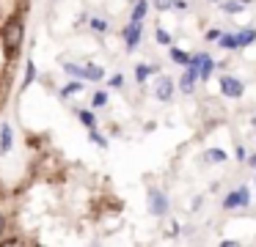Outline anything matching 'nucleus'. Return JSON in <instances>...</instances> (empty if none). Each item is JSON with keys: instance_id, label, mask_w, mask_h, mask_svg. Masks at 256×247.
<instances>
[{"instance_id": "nucleus-1", "label": "nucleus", "mask_w": 256, "mask_h": 247, "mask_svg": "<svg viewBox=\"0 0 256 247\" xmlns=\"http://www.w3.org/2000/svg\"><path fill=\"white\" fill-rule=\"evenodd\" d=\"M25 41V19L22 16H12L3 22L0 27V47L6 52V58H17V52L22 49Z\"/></svg>"}, {"instance_id": "nucleus-2", "label": "nucleus", "mask_w": 256, "mask_h": 247, "mask_svg": "<svg viewBox=\"0 0 256 247\" xmlns=\"http://www.w3.org/2000/svg\"><path fill=\"white\" fill-rule=\"evenodd\" d=\"M248 203H250L248 184H240L237 190H232L226 198H223V209H226V212H232V209H245Z\"/></svg>"}, {"instance_id": "nucleus-3", "label": "nucleus", "mask_w": 256, "mask_h": 247, "mask_svg": "<svg viewBox=\"0 0 256 247\" xmlns=\"http://www.w3.org/2000/svg\"><path fill=\"white\" fill-rule=\"evenodd\" d=\"M146 198H149V212L154 214V217H166L168 214V195L166 192H162L160 187H149Z\"/></svg>"}, {"instance_id": "nucleus-4", "label": "nucleus", "mask_w": 256, "mask_h": 247, "mask_svg": "<svg viewBox=\"0 0 256 247\" xmlns=\"http://www.w3.org/2000/svg\"><path fill=\"white\" fill-rule=\"evenodd\" d=\"M196 82H198V63L190 58V63L184 66V74L179 77V91H182V93H193L196 91Z\"/></svg>"}, {"instance_id": "nucleus-5", "label": "nucleus", "mask_w": 256, "mask_h": 247, "mask_svg": "<svg viewBox=\"0 0 256 247\" xmlns=\"http://www.w3.org/2000/svg\"><path fill=\"white\" fill-rule=\"evenodd\" d=\"M122 38H124V47L127 49H135L140 44V38H144V22L130 19V25H124V30H122Z\"/></svg>"}, {"instance_id": "nucleus-6", "label": "nucleus", "mask_w": 256, "mask_h": 247, "mask_svg": "<svg viewBox=\"0 0 256 247\" xmlns=\"http://www.w3.org/2000/svg\"><path fill=\"white\" fill-rule=\"evenodd\" d=\"M220 93L226 99H242V93H245V85H242V80H237V77H220Z\"/></svg>"}, {"instance_id": "nucleus-7", "label": "nucleus", "mask_w": 256, "mask_h": 247, "mask_svg": "<svg viewBox=\"0 0 256 247\" xmlns=\"http://www.w3.org/2000/svg\"><path fill=\"white\" fill-rule=\"evenodd\" d=\"M174 91H176V85H174V77L162 74L160 80H157V85H154V99L168 102V99H174Z\"/></svg>"}, {"instance_id": "nucleus-8", "label": "nucleus", "mask_w": 256, "mask_h": 247, "mask_svg": "<svg viewBox=\"0 0 256 247\" xmlns=\"http://www.w3.org/2000/svg\"><path fill=\"white\" fill-rule=\"evenodd\" d=\"M190 58L198 63V80H210V74L215 71V60H212L206 52H196V55H190Z\"/></svg>"}, {"instance_id": "nucleus-9", "label": "nucleus", "mask_w": 256, "mask_h": 247, "mask_svg": "<svg viewBox=\"0 0 256 247\" xmlns=\"http://www.w3.org/2000/svg\"><path fill=\"white\" fill-rule=\"evenodd\" d=\"M14 146V132L12 124H0V154H8Z\"/></svg>"}, {"instance_id": "nucleus-10", "label": "nucleus", "mask_w": 256, "mask_h": 247, "mask_svg": "<svg viewBox=\"0 0 256 247\" xmlns=\"http://www.w3.org/2000/svg\"><path fill=\"white\" fill-rule=\"evenodd\" d=\"M149 5H152V0H135L132 11H130V19H132V22H144L146 14H149Z\"/></svg>"}, {"instance_id": "nucleus-11", "label": "nucleus", "mask_w": 256, "mask_h": 247, "mask_svg": "<svg viewBox=\"0 0 256 247\" xmlns=\"http://www.w3.org/2000/svg\"><path fill=\"white\" fill-rule=\"evenodd\" d=\"M36 74H39V71H36V63H34V60H25V77H22V91H28V88L30 85H34V82H36Z\"/></svg>"}, {"instance_id": "nucleus-12", "label": "nucleus", "mask_w": 256, "mask_h": 247, "mask_svg": "<svg viewBox=\"0 0 256 247\" xmlns=\"http://www.w3.org/2000/svg\"><path fill=\"white\" fill-rule=\"evenodd\" d=\"M61 66H64V71H66L69 77H74V80H86V66H78V63H72V60H61Z\"/></svg>"}, {"instance_id": "nucleus-13", "label": "nucleus", "mask_w": 256, "mask_h": 247, "mask_svg": "<svg viewBox=\"0 0 256 247\" xmlns=\"http://www.w3.org/2000/svg\"><path fill=\"white\" fill-rule=\"evenodd\" d=\"M83 66H86V80H91V82L105 80V69L100 63H83Z\"/></svg>"}, {"instance_id": "nucleus-14", "label": "nucleus", "mask_w": 256, "mask_h": 247, "mask_svg": "<svg viewBox=\"0 0 256 247\" xmlns=\"http://www.w3.org/2000/svg\"><path fill=\"white\" fill-rule=\"evenodd\" d=\"M157 71V66H149V63H138L135 66V80L140 82V85H144L146 80H149V74H154Z\"/></svg>"}, {"instance_id": "nucleus-15", "label": "nucleus", "mask_w": 256, "mask_h": 247, "mask_svg": "<svg viewBox=\"0 0 256 247\" xmlns=\"http://www.w3.org/2000/svg\"><path fill=\"white\" fill-rule=\"evenodd\" d=\"M237 41H240V47H248V44H254V41H256V27L237 30Z\"/></svg>"}, {"instance_id": "nucleus-16", "label": "nucleus", "mask_w": 256, "mask_h": 247, "mask_svg": "<svg viewBox=\"0 0 256 247\" xmlns=\"http://www.w3.org/2000/svg\"><path fill=\"white\" fill-rule=\"evenodd\" d=\"M218 44H220L223 49H240V41H237V33H223V36L218 38Z\"/></svg>"}, {"instance_id": "nucleus-17", "label": "nucleus", "mask_w": 256, "mask_h": 247, "mask_svg": "<svg viewBox=\"0 0 256 247\" xmlns=\"http://www.w3.org/2000/svg\"><path fill=\"white\" fill-rule=\"evenodd\" d=\"M168 55H171V60H174V63H179V66H188L190 63V55L184 52V49H179V47H171V49H168Z\"/></svg>"}, {"instance_id": "nucleus-18", "label": "nucleus", "mask_w": 256, "mask_h": 247, "mask_svg": "<svg viewBox=\"0 0 256 247\" xmlns=\"http://www.w3.org/2000/svg\"><path fill=\"white\" fill-rule=\"evenodd\" d=\"M78 118H80V124H83L86 129H94L96 126V115L91 113V110H78Z\"/></svg>"}, {"instance_id": "nucleus-19", "label": "nucleus", "mask_w": 256, "mask_h": 247, "mask_svg": "<svg viewBox=\"0 0 256 247\" xmlns=\"http://www.w3.org/2000/svg\"><path fill=\"white\" fill-rule=\"evenodd\" d=\"M242 5L245 3H240V0H223L220 11H223V14H240V11H242Z\"/></svg>"}, {"instance_id": "nucleus-20", "label": "nucleus", "mask_w": 256, "mask_h": 247, "mask_svg": "<svg viewBox=\"0 0 256 247\" xmlns=\"http://www.w3.org/2000/svg\"><path fill=\"white\" fill-rule=\"evenodd\" d=\"M80 91H83V82L74 80V82H69V85H64V88H61V96L66 99V96H72V93H80Z\"/></svg>"}, {"instance_id": "nucleus-21", "label": "nucleus", "mask_w": 256, "mask_h": 247, "mask_svg": "<svg viewBox=\"0 0 256 247\" xmlns=\"http://www.w3.org/2000/svg\"><path fill=\"white\" fill-rule=\"evenodd\" d=\"M204 157L210 159V162H218V165L226 162V151H220V148H210V151H206Z\"/></svg>"}, {"instance_id": "nucleus-22", "label": "nucleus", "mask_w": 256, "mask_h": 247, "mask_svg": "<svg viewBox=\"0 0 256 247\" xmlns=\"http://www.w3.org/2000/svg\"><path fill=\"white\" fill-rule=\"evenodd\" d=\"M154 38H157V44H166V47H171V33H168L166 27H157V30H154Z\"/></svg>"}, {"instance_id": "nucleus-23", "label": "nucleus", "mask_w": 256, "mask_h": 247, "mask_svg": "<svg viewBox=\"0 0 256 247\" xmlns=\"http://www.w3.org/2000/svg\"><path fill=\"white\" fill-rule=\"evenodd\" d=\"M88 137H91V140H94L100 148H108V137L100 135V132H96V126H94V129H88Z\"/></svg>"}, {"instance_id": "nucleus-24", "label": "nucleus", "mask_w": 256, "mask_h": 247, "mask_svg": "<svg viewBox=\"0 0 256 247\" xmlns=\"http://www.w3.org/2000/svg\"><path fill=\"white\" fill-rule=\"evenodd\" d=\"M91 104H94V107H105L108 104V91H96L94 96H91Z\"/></svg>"}, {"instance_id": "nucleus-25", "label": "nucleus", "mask_w": 256, "mask_h": 247, "mask_svg": "<svg viewBox=\"0 0 256 247\" xmlns=\"http://www.w3.org/2000/svg\"><path fill=\"white\" fill-rule=\"evenodd\" d=\"M91 27H94L96 33H105V30H108V22L100 19V16H94V19H91Z\"/></svg>"}, {"instance_id": "nucleus-26", "label": "nucleus", "mask_w": 256, "mask_h": 247, "mask_svg": "<svg viewBox=\"0 0 256 247\" xmlns=\"http://www.w3.org/2000/svg\"><path fill=\"white\" fill-rule=\"evenodd\" d=\"M220 36H223V30H218V27H210V30L204 33V38H206V41H218Z\"/></svg>"}, {"instance_id": "nucleus-27", "label": "nucleus", "mask_w": 256, "mask_h": 247, "mask_svg": "<svg viewBox=\"0 0 256 247\" xmlns=\"http://www.w3.org/2000/svg\"><path fill=\"white\" fill-rule=\"evenodd\" d=\"M108 82H110V88H124V74H113Z\"/></svg>"}, {"instance_id": "nucleus-28", "label": "nucleus", "mask_w": 256, "mask_h": 247, "mask_svg": "<svg viewBox=\"0 0 256 247\" xmlns=\"http://www.w3.org/2000/svg\"><path fill=\"white\" fill-rule=\"evenodd\" d=\"M6 228H8V220H6V214L0 212V239L6 236Z\"/></svg>"}, {"instance_id": "nucleus-29", "label": "nucleus", "mask_w": 256, "mask_h": 247, "mask_svg": "<svg viewBox=\"0 0 256 247\" xmlns=\"http://www.w3.org/2000/svg\"><path fill=\"white\" fill-rule=\"evenodd\" d=\"M248 165H250V168L256 170V151H254V154H250V157H248Z\"/></svg>"}, {"instance_id": "nucleus-30", "label": "nucleus", "mask_w": 256, "mask_h": 247, "mask_svg": "<svg viewBox=\"0 0 256 247\" xmlns=\"http://www.w3.org/2000/svg\"><path fill=\"white\" fill-rule=\"evenodd\" d=\"M240 3H245V5H248V3H250V0H240Z\"/></svg>"}, {"instance_id": "nucleus-31", "label": "nucleus", "mask_w": 256, "mask_h": 247, "mask_svg": "<svg viewBox=\"0 0 256 247\" xmlns=\"http://www.w3.org/2000/svg\"><path fill=\"white\" fill-rule=\"evenodd\" d=\"M254 129H256V115H254Z\"/></svg>"}, {"instance_id": "nucleus-32", "label": "nucleus", "mask_w": 256, "mask_h": 247, "mask_svg": "<svg viewBox=\"0 0 256 247\" xmlns=\"http://www.w3.org/2000/svg\"><path fill=\"white\" fill-rule=\"evenodd\" d=\"M210 3H220V0H210Z\"/></svg>"}, {"instance_id": "nucleus-33", "label": "nucleus", "mask_w": 256, "mask_h": 247, "mask_svg": "<svg viewBox=\"0 0 256 247\" xmlns=\"http://www.w3.org/2000/svg\"><path fill=\"white\" fill-rule=\"evenodd\" d=\"M254 187H256V179H254Z\"/></svg>"}, {"instance_id": "nucleus-34", "label": "nucleus", "mask_w": 256, "mask_h": 247, "mask_svg": "<svg viewBox=\"0 0 256 247\" xmlns=\"http://www.w3.org/2000/svg\"><path fill=\"white\" fill-rule=\"evenodd\" d=\"M132 3H135V0H132Z\"/></svg>"}]
</instances>
